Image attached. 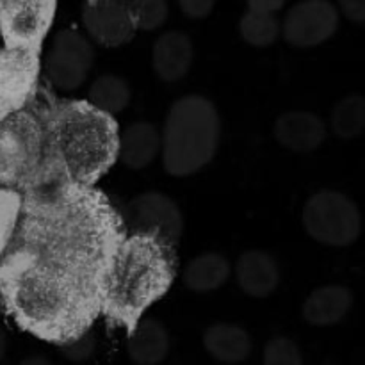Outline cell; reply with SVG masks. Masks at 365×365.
I'll return each instance as SVG.
<instances>
[{
    "mask_svg": "<svg viewBox=\"0 0 365 365\" xmlns=\"http://www.w3.org/2000/svg\"><path fill=\"white\" fill-rule=\"evenodd\" d=\"M125 234L121 214L95 187L21 198L16 230L0 257V302L7 316L59 348L91 331Z\"/></svg>",
    "mask_w": 365,
    "mask_h": 365,
    "instance_id": "1",
    "label": "cell"
},
{
    "mask_svg": "<svg viewBox=\"0 0 365 365\" xmlns=\"http://www.w3.org/2000/svg\"><path fill=\"white\" fill-rule=\"evenodd\" d=\"M177 269L175 246L153 235L125 234L110 264L102 316L130 335L146 310L173 287Z\"/></svg>",
    "mask_w": 365,
    "mask_h": 365,
    "instance_id": "2",
    "label": "cell"
},
{
    "mask_svg": "<svg viewBox=\"0 0 365 365\" xmlns=\"http://www.w3.org/2000/svg\"><path fill=\"white\" fill-rule=\"evenodd\" d=\"M48 93L34 96L20 113L0 123V187L21 198H50L73 187L53 148Z\"/></svg>",
    "mask_w": 365,
    "mask_h": 365,
    "instance_id": "3",
    "label": "cell"
},
{
    "mask_svg": "<svg viewBox=\"0 0 365 365\" xmlns=\"http://www.w3.org/2000/svg\"><path fill=\"white\" fill-rule=\"evenodd\" d=\"M53 148L71 182L95 187L118 160L120 128L114 116L88 100H48Z\"/></svg>",
    "mask_w": 365,
    "mask_h": 365,
    "instance_id": "4",
    "label": "cell"
},
{
    "mask_svg": "<svg viewBox=\"0 0 365 365\" xmlns=\"http://www.w3.org/2000/svg\"><path fill=\"white\" fill-rule=\"evenodd\" d=\"M160 138L166 173L191 177L216 157L221 139L220 113L205 96H182L171 106Z\"/></svg>",
    "mask_w": 365,
    "mask_h": 365,
    "instance_id": "5",
    "label": "cell"
},
{
    "mask_svg": "<svg viewBox=\"0 0 365 365\" xmlns=\"http://www.w3.org/2000/svg\"><path fill=\"white\" fill-rule=\"evenodd\" d=\"M302 223L314 241L331 248L351 246L362 234L359 205L344 192L331 189L316 192L307 200Z\"/></svg>",
    "mask_w": 365,
    "mask_h": 365,
    "instance_id": "6",
    "label": "cell"
},
{
    "mask_svg": "<svg viewBox=\"0 0 365 365\" xmlns=\"http://www.w3.org/2000/svg\"><path fill=\"white\" fill-rule=\"evenodd\" d=\"M39 50H0V123L20 113L38 95Z\"/></svg>",
    "mask_w": 365,
    "mask_h": 365,
    "instance_id": "7",
    "label": "cell"
},
{
    "mask_svg": "<svg viewBox=\"0 0 365 365\" xmlns=\"http://www.w3.org/2000/svg\"><path fill=\"white\" fill-rule=\"evenodd\" d=\"M127 234H145L163 239L177 248L184 234L180 207L159 191L141 192L127 203L121 216Z\"/></svg>",
    "mask_w": 365,
    "mask_h": 365,
    "instance_id": "8",
    "label": "cell"
},
{
    "mask_svg": "<svg viewBox=\"0 0 365 365\" xmlns=\"http://www.w3.org/2000/svg\"><path fill=\"white\" fill-rule=\"evenodd\" d=\"M95 64L91 41L73 29L59 31L52 39L45 57L48 82L59 91H77Z\"/></svg>",
    "mask_w": 365,
    "mask_h": 365,
    "instance_id": "9",
    "label": "cell"
},
{
    "mask_svg": "<svg viewBox=\"0 0 365 365\" xmlns=\"http://www.w3.org/2000/svg\"><path fill=\"white\" fill-rule=\"evenodd\" d=\"M53 16V0H0V34L9 48L39 50Z\"/></svg>",
    "mask_w": 365,
    "mask_h": 365,
    "instance_id": "10",
    "label": "cell"
},
{
    "mask_svg": "<svg viewBox=\"0 0 365 365\" xmlns=\"http://www.w3.org/2000/svg\"><path fill=\"white\" fill-rule=\"evenodd\" d=\"M339 29V9L330 0H302L285 14L282 36L296 48L323 45Z\"/></svg>",
    "mask_w": 365,
    "mask_h": 365,
    "instance_id": "11",
    "label": "cell"
},
{
    "mask_svg": "<svg viewBox=\"0 0 365 365\" xmlns=\"http://www.w3.org/2000/svg\"><path fill=\"white\" fill-rule=\"evenodd\" d=\"M86 32L106 48H118L134 38L135 27L125 0H89L82 11Z\"/></svg>",
    "mask_w": 365,
    "mask_h": 365,
    "instance_id": "12",
    "label": "cell"
},
{
    "mask_svg": "<svg viewBox=\"0 0 365 365\" xmlns=\"http://www.w3.org/2000/svg\"><path fill=\"white\" fill-rule=\"evenodd\" d=\"M273 134L284 148L296 153H310L327 139V125L309 110H287L277 118Z\"/></svg>",
    "mask_w": 365,
    "mask_h": 365,
    "instance_id": "13",
    "label": "cell"
},
{
    "mask_svg": "<svg viewBox=\"0 0 365 365\" xmlns=\"http://www.w3.org/2000/svg\"><path fill=\"white\" fill-rule=\"evenodd\" d=\"M235 280L246 296L264 299L277 291L280 267L273 255L264 250H248L235 262Z\"/></svg>",
    "mask_w": 365,
    "mask_h": 365,
    "instance_id": "14",
    "label": "cell"
},
{
    "mask_svg": "<svg viewBox=\"0 0 365 365\" xmlns=\"http://www.w3.org/2000/svg\"><path fill=\"white\" fill-rule=\"evenodd\" d=\"M192 59H195V48L191 38L180 31L164 32L153 45V71L166 84L182 81L191 70Z\"/></svg>",
    "mask_w": 365,
    "mask_h": 365,
    "instance_id": "15",
    "label": "cell"
},
{
    "mask_svg": "<svg viewBox=\"0 0 365 365\" xmlns=\"http://www.w3.org/2000/svg\"><path fill=\"white\" fill-rule=\"evenodd\" d=\"M163 152L159 128L150 121H134L120 134L118 159L132 171L148 168Z\"/></svg>",
    "mask_w": 365,
    "mask_h": 365,
    "instance_id": "16",
    "label": "cell"
},
{
    "mask_svg": "<svg viewBox=\"0 0 365 365\" xmlns=\"http://www.w3.org/2000/svg\"><path fill=\"white\" fill-rule=\"evenodd\" d=\"M353 307V292L339 284L317 287L302 307L303 319L312 327H334L341 323Z\"/></svg>",
    "mask_w": 365,
    "mask_h": 365,
    "instance_id": "17",
    "label": "cell"
},
{
    "mask_svg": "<svg viewBox=\"0 0 365 365\" xmlns=\"http://www.w3.org/2000/svg\"><path fill=\"white\" fill-rule=\"evenodd\" d=\"M127 351L135 365H159L170 353V334L160 321L143 317L128 335Z\"/></svg>",
    "mask_w": 365,
    "mask_h": 365,
    "instance_id": "18",
    "label": "cell"
},
{
    "mask_svg": "<svg viewBox=\"0 0 365 365\" xmlns=\"http://www.w3.org/2000/svg\"><path fill=\"white\" fill-rule=\"evenodd\" d=\"M203 348L223 364H241L252 353V337L237 324L216 323L203 334Z\"/></svg>",
    "mask_w": 365,
    "mask_h": 365,
    "instance_id": "19",
    "label": "cell"
},
{
    "mask_svg": "<svg viewBox=\"0 0 365 365\" xmlns=\"http://www.w3.org/2000/svg\"><path fill=\"white\" fill-rule=\"evenodd\" d=\"M232 274V266L221 253L207 252L189 260L184 267V284L192 292H212L223 287Z\"/></svg>",
    "mask_w": 365,
    "mask_h": 365,
    "instance_id": "20",
    "label": "cell"
},
{
    "mask_svg": "<svg viewBox=\"0 0 365 365\" xmlns=\"http://www.w3.org/2000/svg\"><path fill=\"white\" fill-rule=\"evenodd\" d=\"M132 98V91L128 82L120 75L106 73L100 75L98 78L93 81V84L88 89V102L95 109L102 113L114 116L128 107Z\"/></svg>",
    "mask_w": 365,
    "mask_h": 365,
    "instance_id": "21",
    "label": "cell"
},
{
    "mask_svg": "<svg viewBox=\"0 0 365 365\" xmlns=\"http://www.w3.org/2000/svg\"><path fill=\"white\" fill-rule=\"evenodd\" d=\"M330 127L337 138L355 139L365 132V96L348 95L335 103Z\"/></svg>",
    "mask_w": 365,
    "mask_h": 365,
    "instance_id": "22",
    "label": "cell"
},
{
    "mask_svg": "<svg viewBox=\"0 0 365 365\" xmlns=\"http://www.w3.org/2000/svg\"><path fill=\"white\" fill-rule=\"evenodd\" d=\"M239 32L255 48L271 46L282 34V24L274 14H257L246 11L239 21Z\"/></svg>",
    "mask_w": 365,
    "mask_h": 365,
    "instance_id": "23",
    "label": "cell"
},
{
    "mask_svg": "<svg viewBox=\"0 0 365 365\" xmlns=\"http://www.w3.org/2000/svg\"><path fill=\"white\" fill-rule=\"evenodd\" d=\"M21 212V195L14 189L0 187V257L9 246Z\"/></svg>",
    "mask_w": 365,
    "mask_h": 365,
    "instance_id": "24",
    "label": "cell"
},
{
    "mask_svg": "<svg viewBox=\"0 0 365 365\" xmlns=\"http://www.w3.org/2000/svg\"><path fill=\"white\" fill-rule=\"evenodd\" d=\"M128 7L135 31H155L166 24L170 14L166 0H132Z\"/></svg>",
    "mask_w": 365,
    "mask_h": 365,
    "instance_id": "25",
    "label": "cell"
},
{
    "mask_svg": "<svg viewBox=\"0 0 365 365\" xmlns=\"http://www.w3.org/2000/svg\"><path fill=\"white\" fill-rule=\"evenodd\" d=\"M264 365H303L302 351L289 337H273L264 348Z\"/></svg>",
    "mask_w": 365,
    "mask_h": 365,
    "instance_id": "26",
    "label": "cell"
},
{
    "mask_svg": "<svg viewBox=\"0 0 365 365\" xmlns=\"http://www.w3.org/2000/svg\"><path fill=\"white\" fill-rule=\"evenodd\" d=\"M61 349H63V353L70 360L82 362V360L91 356L93 349H95V339H93L91 331H88V334H84L82 337H78L77 341L70 342V344L66 346H61Z\"/></svg>",
    "mask_w": 365,
    "mask_h": 365,
    "instance_id": "27",
    "label": "cell"
},
{
    "mask_svg": "<svg viewBox=\"0 0 365 365\" xmlns=\"http://www.w3.org/2000/svg\"><path fill=\"white\" fill-rule=\"evenodd\" d=\"M182 13L191 20H202L214 11L216 0H178Z\"/></svg>",
    "mask_w": 365,
    "mask_h": 365,
    "instance_id": "28",
    "label": "cell"
},
{
    "mask_svg": "<svg viewBox=\"0 0 365 365\" xmlns=\"http://www.w3.org/2000/svg\"><path fill=\"white\" fill-rule=\"evenodd\" d=\"M341 13L353 24H365V0H337Z\"/></svg>",
    "mask_w": 365,
    "mask_h": 365,
    "instance_id": "29",
    "label": "cell"
},
{
    "mask_svg": "<svg viewBox=\"0 0 365 365\" xmlns=\"http://www.w3.org/2000/svg\"><path fill=\"white\" fill-rule=\"evenodd\" d=\"M248 11L257 14H274L284 9L285 0H248Z\"/></svg>",
    "mask_w": 365,
    "mask_h": 365,
    "instance_id": "30",
    "label": "cell"
},
{
    "mask_svg": "<svg viewBox=\"0 0 365 365\" xmlns=\"http://www.w3.org/2000/svg\"><path fill=\"white\" fill-rule=\"evenodd\" d=\"M20 365H52V364H50L45 356L32 355V356H27V359L21 360Z\"/></svg>",
    "mask_w": 365,
    "mask_h": 365,
    "instance_id": "31",
    "label": "cell"
},
{
    "mask_svg": "<svg viewBox=\"0 0 365 365\" xmlns=\"http://www.w3.org/2000/svg\"><path fill=\"white\" fill-rule=\"evenodd\" d=\"M6 349H7V337L4 328L0 327V362H2L4 356H6Z\"/></svg>",
    "mask_w": 365,
    "mask_h": 365,
    "instance_id": "32",
    "label": "cell"
},
{
    "mask_svg": "<svg viewBox=\"0 0 365 365\" xmlns=\"http://www.w3.org/2000/svg\"><path fill=\"white\" fill-rule=\"evenodd\" d=\"M0 38H2V34H0Z\"/></svg>",
    "mask_w": 365,
    "mask_h": 365,
    "instance_id": "33",
    "label": "cell"
}]
</instances>
